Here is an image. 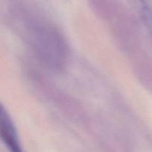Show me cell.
I'll return each mask as SVG.
<instances>
[{"label":"cell","instance_id":"1","mask_svg":"<svg viewBox=\"0 0 152 152\" xmlns=\"http://www.w3.org/2000/svg\"><path fill=\"white\" fill-rule=\"evenodd\" d=\"M0 138L10 152H23L17 131L7 111L0 102Z\"/></svg>","mask_w":152,"mask_h":152}]
</instances>
